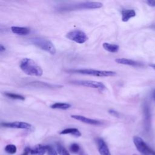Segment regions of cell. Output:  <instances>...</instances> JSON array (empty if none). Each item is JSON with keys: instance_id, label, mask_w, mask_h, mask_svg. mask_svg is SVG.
I'll use <instances>...</instances> for the list:
<instances>
[{"instance_id": "obj_1", "label": "cell", "mask_w": 155, "mask_h": 155, "mask_svg": "<svg viewBox=\"0 0 155 155\" xmlns=\"http://www.w3.org/2000/svg\"><path fill=\"white\" fill-rule=\"evenodd\" d=\"M21 70L26 74L32 76H41L43 74L41 67L33 59L30 58L22 59L19 64Z\"/></svg>"}, {"instance_id": "obj_2", "label": "cell", "mask_w": 155, "mask_h": 155, "mask_svg": "<svg viewBox=\"0 0 155 155\" xmlns=\"http://www.w3.org/2000/svg\"><path fill=\"white\" fill-rule=\"evenodd\" d=\"M28 42L51 54H54L56 53V48L54 44L48 39L35 37L30 38Z\"/></svg>"}, {"instance_id": "obj_3", "label": "cell", "mask_w": 155, "mask_h": 155, "mask_svg": "<svg viewBox=\"0 0 155 155\" xmlns=\"http://www.w3.org/2000/svg\"><path fill=\"white\" fill-rule=\"evenodd\" d=\"M67 72L71 73H78L85 75H90L97 77H109L116 75V72L109 70H98L91 68L71 69L67 70Z\"/></svg>"}, {"instance_id": "obj_4", "label": "cell", "mask_w": 155, "mask_h": 155, "mask_svg": "<svg viewBox=\"0 0 155 155\" xmlns=\"http://www.w3.org/2000/svg\"><path fill=\"white\" fill-rule=\"evenodd\" d=\"M102 7V4L99 2H79L74 4H68V5H64L59 8L60 10L62 11H69V10H82V9H94L99 8Z\"/></svg>"}, {"instance_id": "obj_5", "label": "cell", "mask_w": 155, "mask_h": 155, "mask_svg": "<svg viewBox=\"0 0 155 155\" xmlns=\"http://www.w3.org/2000/svg\"><path fill=\"white\" fill-rule=\"evenodd\" d=\"M66 38L78 44H84L88 40V36L85 32L80 30H73L66 34Z\"/></svg>"}, {"instance_id": "obj_6", "label": "cell", "mask_w": 155, "mask_h": 155, "mask_svg": "<svg viewBox=\"0 0 155 155\" xmlns=\"http://www.w3.org/2000/svg\"><path fill=\"white\" fill-rule=\"evenodd\" d=\"M133 142L137 150L143 155H151L153 150L139 136L133 137Z\"/></svg>"}, {"instance_id": "obj_7", "label": "cell", "mask_w": 155, "mask_h": 155, "mask_svg": "<svg viewBox=\"0 0 155 155\" xmlns=\"http://www.w3.org/2000/svg\"><path fill=\"white\" fill-rule=\"evenodd\" d=\"M71 82L73 84L96 88L98 90H102L105 88V85L101 82L94 81H90V80H74L71 81Z\"/></svg>"}, {"instance_id": "obj_8", "label": "cell", "mask_w": 155, "mask_h": 155, "mask_svg": "<svg viewBox=\"0 0 155 155\" xmlns=\"http://www.w3.org/2000/svg\"><path fill=\"white\" fill-rule=\"evenodd\" d=\"M1 125L4 127L12 128H20L28 130L31 128V125L29 123L21 121H15L12 122H2Z\"/></svg>"}, {"instance_id": "obj_9", "label": "cell", "mask_w": 155, "mask_h": 155, "mask_svg": "<svg viewBox=\"0 0 155 155\" xmlns=\"http://www.w3.org/2000/svg\"><path fill=\"white\" fill-rule=\"evenodd\" d=\"M24 151H26L31 155H44L47 153V145H38L33 148L25 147Z\"/></svg>"}, {"instance_id": "obj_10", "label": "cell", "mask_w": 155, "mask_h": 155, "mask_svg": "<svg viewBox=\"0 0 155 155\" xmlns=\"http://www.w3.org/2000/svg\"><path fill=\"white\" fill-rule=\"evenodd\" d=\"M71 117L74 119L78 120L80 122H82L89 124V125H100L102 124L100 120L88 118V117H85L84 116H81V115L73 114V115H71Z\"/></svg>"}, {"instance_id": "obj_11", "label": "cell", "mask_w": 155, "mask_h": 155, "mask_svg": "<svg viewBox=\"0 0 155 155\" xmlns=\"http://www.w3.org/2000/svg\"><path fill=\"white\" fill-rule=\"evenodd\" d=\"M96 144L98 151L101 155H111L107 145L102 139L97 138Z\"/></svg>"}, {"instance_id": "obj_12", "label": "cell", "mask_w": 155, "mask_h": 155, "mask_svg": "<svg viewBox=\"0 0 155 155\" xmlns=\"http://www.w3.org/2000/svg\"><path fill=\"white\" fill-rule=\"evenodd\" d=\"M115 62L119 64L130 65L133 67H141L143 65L140 62L127 58H117L115 59Z\"/></svg>"}, {"instance_id": "obj_13", "label": "cell", "mask_w": 155, "mask_h": 155, "mask_svg": "<svg viewBox=\"0 0 155 155\" xmlns=\"http://www.w3.org/2000/svg\"><path fill=\"white\" fill-rule=\"evenodd\" d=\"M136 12L133 9H124L121 11L122 21L123 22H127L130 19L136 16Z\"/></svg>"}, {"instance_id": "obj_14", "label": "cell", "mask_w": 155, "mask_h": 155, "mask_svg": "<svg viewBox=\"0 0 155 155\" xmlns=\"http://www.w3.org/2000/svg\"><path fill=\"white\" fill-rule=\"evenodd\" d=\"M12 31L16 35H26L30 33V28L24 27L13 26L11 27Z\"/></svg>"}, {"instance_id": "obj_15", "label": "cell", "mask_w": 155, "mask_h": 155, "mask_svg": "<svg viewBox=\"0 0 155 155\" xmlns=\"http://www.w3.org/2000/svg\"><path fill=\"white\" fill-rule=\"evenodd\" d=\"M60 134H71L75 137H80L81 136V133L80 131L76 128H68L62 130Z\"/></svg>"}, {"instance_id": "obj_16", "label": "cell", "mask_w": 155, "mask_h": 155, "mask_svg": "<svg viewBox=\"0 0 155 155\" xmlns=\"http://www.w3.org/2000/svg\"><path fill=\"white\" fill-rule=\"evenodd\" d=\"M102 47L104 50L110 53H116L119 51V46L118 45L110 44L108 42L103 43Z\"/></svg>"}, {"instance_id": "obj_17", "label": "cell", "mask_w": 155, "mask_h": 155, "mask_svg": "<svg viewBox=\"0 0 155 155\" xmlns=\"http://www.w3.org/2000/svg\"><path fill=\"white\" fill-rule=\"evenodd\" d=\"M71 105L68 103L63 102H56L50 105V108L53 109H61V110H67L70 108Z\"/></svg>"}, {"instance_id": "obj_18", "label": "cell", "mask_w": 155, "mask_h": 155, "mask_svg": "<svg viewBox=\"0 0 155 155\" xmlns=\"http://www.w3.org/2000/svg\"><path fill=\"white\" fill-rule=\"evenodd\" d=\"M144 115H145V127L147 130H148L150 127V113L149 107L147 105L144 107Z\"/></svg>"}, {"instance_id": "obj_19", "label": "cell", "mask_w": 155, "mask_h": 155, "mask_svg": "<svg viewBox=\"0 0 155 155\" xmlns=\"http://www.w3.org/2000/svg\"><path fill=\"white\" fill-rule=\"evenodd\" d=\"M4 95L7 96L8 98L12 99H16V100H20V101H24L25 100V97L21 95L18 94L16 93H10V92H5Z\"/></svg>"}, {"instance_id": "obj_20", "label": "cell", "mask_w": 155, "mask_h": 155, "mask_svg": "<svg viewBox=\"0 0 155 155\" xmlns=\"http://www.w3.org/2000/svg\"><path fill=\"white\" fill-rule=\"evenodd\" d=\"M56 151L59 155H70L68 150L60 143L56 144Z\"/></svg>"}, {"instance_id": "obj_21", "label": "cell", "mask_w": 155, "mask_h": 155, "mask_svg": "<svg viewBox=\"0 0 155 155\" xmlns=\"http://www.w3.org/2000/svg\"><path fill=\"white\" fill-rule=\"evenodd\" d=\"M5 151L8 154H15L17 151L16 147L13 144H8L5 147Z\"/></svg>"}, {"instance_id": "obj_22", "label": "cell", "mask_w": 155, "mask_h": 155, "mask_svg": "<svg viewBox=\"0 0 155 155\" xmlns=\"http://www.w3.org/2000/svg\"><path fill=\"white\" fill-rule=\"evenodd\" d=\"M70 150L73 153H78L80 150V147L78 143H73L70 146Z\"/></svg>"}, {"instance_id": "obj_23", "label": "cell", "mask_w": 155, "mask_h": 155, "mask_svg": "<svg viewBox=\"0 0 155 155\" xmlns=\"http://www.w3.org/2000/svg\"><path fill=\"white\" fill-rule=\"evenodd\" d=\"M47 153L48 155H58L57 151L50 145H47Z\"/></svg>"}, {"instance_id": "obj_24", "label": "cell", "mask_w": 155, "mask_h": 155, "mask_svg": "<svg viewBox=\"0 0 155 155\" xmlns=\"http://www.w3.org/2000/svg\"><path fill=\"white\" fill-rule=\"evenodd\" d=\"M108 113L113 116H115V117H118L119 116V113H117V111H116L114 110H109Z\"/></svg>"}, {"instance_id": "obj_25", "label": "cell", "mask_w": 155, "mask_h": 155, "mask_svg": "<svg viewBox=\"0 0 155 155\" xmlns=\"http://www.w3.org/2000/svg\"><path fill=\"white\" fill-rule=\"evenodd\" d=\"M146 2L151 7H155V1H147Z\"/></svg>"}, {"instance_id": "obj_26", "label": "cell", "mask_w": 155, "mask_h": 155, "mask_svg": "<svg viewBox=\"0 0 155 155\" xmlns=\"http://www.w3.org/2000/svg\"><path fill=\"white\" fill-rule=\"evenodd\" d=\"M5 50V47L2 44H1L0 45V51L2 52V51H4Z\"/></svg>"}, {"instance_id": "obj_27", "label": "cell", "mask_w": 155, "mask_h": 155, "mask_svg": "<svg viewBox=\"0 0 155 155\" xmlns=\"http://www.w3.org/2000/svg\"><path fill=\"white\" fill-rule=\"evenodd\" d=\"M149 66L151 67L153 69H154L155 70V64H149Z\"/></svg>"}, {"instance_id": "obj_28", "label": "cell", "mask_w": 155, "mask_h": 155, "mask_svg": "<svg viewBox=\"0 0 155 155\" xmlns=\"http://www.w3.org/2000/svg\"><path fill=\"white\" fill-rule=\"evenodd\" d=\"M21 155H29V153H27V152H26V151H24Z\"/></svg>"}, {"instance_id": "obj_29", "label": "cell", "mask_w": 155, "mask_h": 155, "mask_svg": "<svg viewBox=\"0 0 155 155\" xmlns=\"http://www.w3.org/2000/svg\"><path fill=\"white\" fill-rule=\"evenodd\" d=\"M151 155H155V151H154L153 150V151H152V153H151Z\"/></svg>"}, {"instance_id": "obj_30", "label": "cell", "mask_w": 155, "mask_h": 155, "mask_svg": "<svg viewBox=\"0 0 155 155\" xmlns=\"http://www.w3.org/2000/svg\"><path fill=\"white\" fill-rule=\"evenodd\" d=\"M80 155H87V154H84V153H81Z\"/></svg>"}, {"instance_id": "obj_31", "label": "cell", "mask_w": 155, "mask_h": 155, "mask_svg": "<svg viewBox=\"0 0 155 155\" xmlns=\"http://www.w3.org/2000/svg\"><path fill=\"white\" fill-rule=\"evenodd\" d=\"M133 155H137V154H133Z\"/></svg>"}]
</instances>
